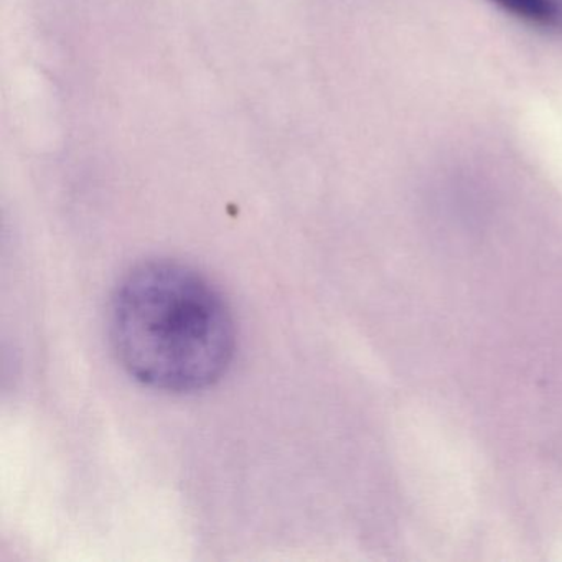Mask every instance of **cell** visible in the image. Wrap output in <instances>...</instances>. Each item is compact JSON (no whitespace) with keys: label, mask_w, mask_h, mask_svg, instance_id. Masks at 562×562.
<instances>
[{"label":"cell","mask_w":562,"mask_h":562,"mask_svg":"<svg viewBox=\"0 0 562 562\" xmlns=\"http://www.w3.org/2000/svg\"><path fill=\"white\" fill-rule=\"evenodd\" d=\"M503 11L519 21L541 29L562 25V5L559 0H492Z\"/></svg>","instance_id":"2"},{"label":"cell","mask_w":562,"mask_h":562,"mask_svg":"<svg viewBox=\"0 0 562 562\" xmlns=\"http://www.w3.org/2000/svg\"><path fill=\"white\" fill-rule=\"evenodd\" d=\"M110 337L124 370L162 393L209 390L236 351V325L222 292L196 269L153 259L114 289Z\"/></svg>","instance_id":"1"}]
</instances>
